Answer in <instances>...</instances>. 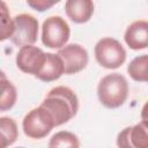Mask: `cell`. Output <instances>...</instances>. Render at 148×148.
<instances>
[{"label": "cell", "mask_w": 148, "mask_h": 148, "mask_svg": "<svg viewBox=\"0 0 148 148\" xmlns=\"http://www.w3.org/2000/svg\"><path fill=\"white\" fill-rule=\"evenodd\" d=\"M16 148H24V147H16Z\"/></svg>", "instance_id": "cell-20"}, {"label": "cell", "mask_w": 148, "mask_h": 148, "mask_svg": "<svg viewBox=\"0 0 148 148\" xmlns=\"http://www.w3.org/2000/svg\"><path fill=\"white\" fill-rule=\"evenodd\" d=\"M0 132H1V147L0 148H7L8 146L13 145L18 136L17 125L15 120L9 117L0 118Z\"/></svg>", "instance_id": "cell-14"}, {"label": "cell", "mask_w": 148, "mask_h": 148, "mask_svg": "<svg viewBox=\"0 0 148 148\" xmlns=\"http://www.w3.org/2000/svg\"><path fill=\"white\" fill-rule=\"evenodd\" d=\"M97 62L108 69L119 68L126 60V51L119 40L112 37L99 39L94 49Z\"/></svg>", "instance_id": "cell-3"}, {"label": "cell", "mask_w": 148, "mask_h": 148, "mask_svg": "<svg viewBox=\"0 0 148 148\" xmlns=\"http://www.w3.org/2000/svg\"><path fill=\"white\" fill-rule=\"evenodd\" d=\"M71 29L65 18L59 15L47 17L42 25V43L50 49H62L67 45Z\"/></svg>", "instance_id": "cell-4"}, {"label": "cell", "mask_w": 148, "mask_h": 148, "mask_svg": "<svg viewBox=\"0 0 148 148\" xmlns=\"http://www.w3.org/2000/svg\"><path fill=\"white\" fill-rule=\"evenodd\" d=\"M38 37V20L31 14L22 13L14 17V34L10 42L16 46L34 45Z\"/></svg>", "instance_id": "cell-6"}, {"label": "cell", "mask_w": 148, "mask_h": 148, "mask_svg": "<svg viewBox=\"0 0 148 148\" xmlns=\"http://www.w3.org/2000/svg\"><path fill=\"white\" fill-rule=\"evenodd\" d=\"M49 148H51V147H49Z\"/></svg>", "instance_id": "cell-21"}, {"label": "cell", "mask_w": 148, "mask_h": 148, "mask_svg": "<svg viewBox=\"0 0 148 148\" xmlns=\"http://www.w3.org/2000/svg\"><path fill=\"white\" fill-rule=\"evenodd\" d=\"M14 34V18L10 17V14L7 9L6 2H1V40L10 39Z\"/></svg>", "instance_id": "cell-17"}, {"label": "cell", "mask_w": 148, "mask_h": 148, "mask_svg": "<svg viewBox=\"0 0 148 148\" xmlns=\"http://www.w3.org/2000/svg\"><path fill=\"white\" fill-rule=\"evenodd\" d=\"M51 148H80L79 138L68 131H59L53 134L49 141Z\"/></svg>", "instance_id": "cell-16"}, {"label": "cell", "mask_w": 148, "mask_h": 148, "mask_svg": "<svg viewBox=\"0 0 148 148\" xmlns=\"http://www.w3.org/2000/svg\"><path fill=\"white\" fill-rule=\"evenodd\" d=\"M58 56L64 61L65 74H76L86 68L89 61L87 50L80 44L72 43L67 44L58 51Z\"/></svg>", "instance_id": "cell-8"}, {"label": "cell", "mask_w": 148, "mask_h": 148, "mask_svg": "<svg viewBox=\"0 0 148 148\" xmlns=\"http://www.w3.org/2000/svg\"><path fill=\"white\" fill-rule=\"evenodd\" d=\"M65 10L74 23H86L94 14V2L90 0H68L65 2Z\"/></svg>", "instance_id": "cell-11"}, {"label": "cell", "mask_w": 148, "mask_h": 148, "mask_svg": "<svg viewBox=\"0 0 148 148\" xmlns=\"http://www.w3.org/2000/svg\"><path fill=\"white\" fill-rule=\"evenodd\" d=\"M46 52L35 45L22 46L16 54V66L20 71L36 76L43 68Z\"/></svg>", "instance_id": "cell-7"}, {"label": "cell", "mask_w": 148, "mask_h": 148, "mask_svg": "<svg viewBox=\"0 0 148 148\" xmlns=\"http://www.w3.org/2000/svg\"><path fill=\"white\" fill-rule=\"evenodd\" d=\"M127 73L136 82H148V54L135 57L128 64Z\"/></svg>", "instance_id": "cell-13"}, {"label": "cell", "mask_w": 148, "mask_h": 148, "mask_svg": "<svg viewBox=\"0 0 148 148\" xmlns=\"http://www.w3.org/2000/svg\"><path fill=\"white\" fill-rule=\"evenodd\" d=\"M118 148H148V124L140 121L125 127L117 136Z\"/></svg>", "instance_id": "cell-9"}, {"label": "cell", "mask_w": 148, "mask_h": 148, "mask_svg": "<svg viewBox=\"0 0 148 148\" xmlns=\"http://www.w3.org/2000/svg\"><path fill=\"white\" fill-rule=\"evenodd\" d=\"M40 106L50 112L56 126L69 121L79 110L76 94L68 87L59 86L52 88L43 99Z\"/></svg>", "instance_id": "cell-1"}, {"label": "cell", "mask_w": 148, "mask_h": 148, "mask_svg": "<svg viewBox=\"0 0 148 148\" xmlns=\"http://www.w3.org/2000/svg\"><path fill=\"white\" fill-rule=\"evenodd\" d=\"M62 74H65V66L60 56H58V53L46 52L44 66L35 77L43 82H52L58 80Z\"/></svg>", "instance_id": "cell-12"}, {"label": "cell", "mask_w": 148, "mask_h": 148, "mask_svg": "<svg viewBox=\"0 0 148 148\" xmlns=\"http://www.w3.org/2000/svg\"><path fill=\"white\" fill-rule=\"evenodd\" d=\"M53 127H56V124L52 116L40 105L30 110L24 116L22 121V128L24 134L31 139L45 138Z\"/></svg>", "instance_id": "cell-5"}, {"label": "cell", "mask_w": 148, "mask_h": 148, "mask_svg": "<svg viewBox=\"0 0 148 148\" xmlns=\"http://www.w3.org/2000/svg\"><path fill=\"white\" fill-rule=\"evenodd\" d=\"M124 39L132 50H142L148 47V21L138 20L132 22L125 34Z\"/></svg>", "instance_id": "cell-10"}, {"label": "cell", "mask_w": 148, "mask_h": 148, "mask_svg": "<svg viewBox=\"0 0 148 148\" xmlns=\"http://www.w3.org/2000/svg\"><path fill=\"white\" fill-rule=\"evenodd\" d=\"M141 120L148 124V101L143 104L141 109Z\"/></svg>", "instance_id": "cell-19"}, {"label": "cell", "mask_w": 148, "mask_h": 148, "mask_svg": "<svg viewBox=\"0 0 148 148\" xmlns=\"http://www.w3.org/2000/svg\"><path fill=\"white\" fill-rule=\"evenodd\" d=\"M97 96L102 105L108 109L120 108L128 96V82L120 73H111L101 79Z\"/></svg>", "instance_id": "cell-2"}, {"label": "cell", "mask_w": 148, "mask_h": 148, "mask_svg": "<svg viewBox=\"0 0 148 148\" xmlns=\"http://www.w3.org/2000/svg\"><path fill=\"white\" fill-rule=\"evenodd\" d=\"M58 1H47V0H28L27 3L29 7H31L35 10L44 12L50 9L52 6H54Z\"/></svg>", "instance_id": "cell-18"}, {"label": "cell", "mask_w": 148, "mask_h": 148, "mask_svg": "<svg viewBox=\"0 0 148 148\" xmlns=\"http://www.w3.org/2000/svg\"><path fill=\"white\" fill-rule=\"evenodd\" d=\"M17 98V91L15 86L6 79L5 74L1 73V97H0V110L7 111L14 106Z\"/></svg>", "instance_id": "cell-15"}]
</instances>
